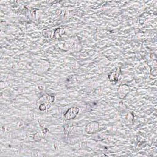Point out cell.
I'll return each mask as SVG.
<instances>
[{"label":"cell","instance_id":"cell-1","mask_svg":"<svg viewBox=\"0 0 157 157\" xmlns=\"http://www.w3.org/2000/svg\"><path fill=\"white\" fill-rule=\"evenodd\" d=\"M78 112H79V109L77 108H72L71 109H69L66 112V114L65 115V118L66 119H68V120L72 119L73 118H74L76 116V115L77 114Z\"/></svg>","mask_w":157,"mask_h":157}]
</instances>
